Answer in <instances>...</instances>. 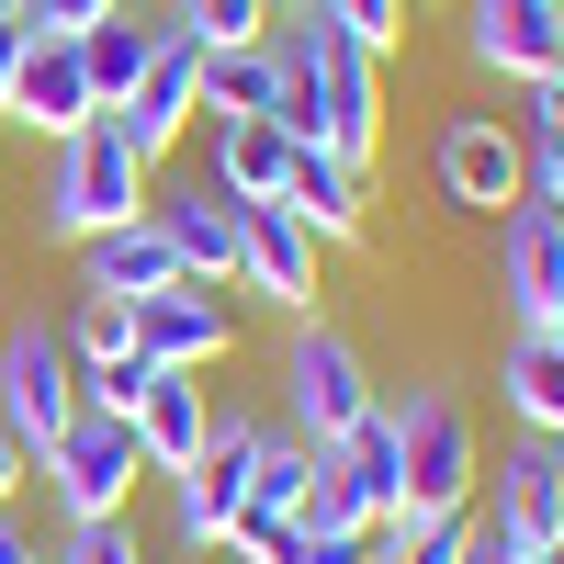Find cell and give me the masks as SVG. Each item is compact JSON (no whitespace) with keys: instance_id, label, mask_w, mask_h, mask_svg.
Wrapping results in <instances>:
<instances>
[{"instance_id":"13","label":"cell","mask_w":564,"mask_h":564,"mask_svg":"<svg viewBox=\"0 0 564 564\" xmlns=\"http://www.w3.org/2000/svg\"><path fill=\"white\" fill-rule=\"evenodd\" d=\"M12 124L34 135H79L102 124V102H90V68H79V34H23V68H12V102H0Z\"/></svg>"},{"instance_id":"17","label":"cell","mask_w":564,"mask_h":564,"mask_svg":"<svg viewBox=\"0 0 564 564\" xmlns=\"http://www.w3.org/2000/svg\"><path fill=\"white\" fill-rule=\"evenodd\" d=\"M497 395L531 441H564V327H520L497 350Z\"/></svg>"},{"instance_id":"41","label":"cell","mask_w":564,"mask_h":564,"mask_svg":"<svg viewBox=\"0 0 564 564\" xmlns=\"http://www.w3.org/2000/svg\"><path fill=\"white\" fill-rule=\"evenodd\" d=\"M553 327H564V316H553Z\"/></svg>"},{"instance_id":"35","label":"cell","mask_w":564,"mask_h":564,"mask_svg":"<svg viewBox=\"0 0 564 564\" xmlns=\"http://www.w3.org/2000/svg\"><path fill=\"white\" fill-rule=\"evenodd\" d=\"M0 564H45V553L23 542V520H12V508H0Z\"/></svg>"},{"instance_id":"12","label":"cell","mask_w":564,"mask_h":564,"mask_svg":"<svg viewBox=\"0 0 564 564\" xmlns=\"http://www.w3.org/2000/svg\"><path fill=\"white\" fill-rule=\"evenodd\" d=\"M148 226L170 238L181 282H204V294H226V282H238V204H226L215 181H181V193H148Z\"/></svg>"},{"instance_id":"37","label":"cell","mask_w":564,"mask_h":564,"mask_svg":"<svg viewBox=\"0 0 564 564\" xmlns=\"http://www.w3.org/2000/svg\"><path fill=\"white\" fill-rule=\"evenodd\" d=\"M553 475H564V441H553Z\"/></svg>"},{"instance_id":"20","label":"cell","mask_w":564,"mask_h":564,"mask_svg":"<svg viewBox=\"0 0 564 564\" xmlns=\"http://www.w3.org/2000/svg\"><path fill=\"white\" fill-rule=\"evenodd\" d=\"M282 204L305 215V238L327 249V238H361V170L350 159H327V148H294V170H282Z\"/></svg>"},{"instance_id":"36","label":"cell","mask_w":564,"mask_h":564,"mask_svg":"<svg viewBox=\"0 0 564 564\" xmlns=\"http://www.w3.org/2000/svg\"><path fill=\"white\" fill-rule=\"evenodd\" d=\"M12 486H23V441L0 430V508H12Z\"/></svg>"},{"instance_id":"19","label":"cell","mask_w":564,"mask_h":564,"mask_svg":"<svg viewBox=\"0 0 564 564\" xmlns=\"http://www.w3.org/2000/svg\"><path fill=\"white\" fill-rule=\"evenodd\" d=\"M79 271H90V294H170L181 282V260H170V238L148 215H124V226H102V238H79Z\"/></svg>"},{"instance_id":"30","label":"cell","mask_w":564,"mask_h":564,"mask_svg":"<svg viewBox=\"0 0 564 564\" xmlns=\"http://www.w3.org/2000/svg\"><path fill=\"white\" fill-rule=\"evenodd\" d=\"M327 34H350L361 57H384V45H406V0H316Z\"/></svg>"},{"instance_id":"34","label":"cell","mask_w":564,"mask_h":564,"mask_svg":"<svg viewBox=\"0 0 564 564\" xmlns=\"http://www.w3.org/2000/svg\"><path fill=\"white\" fill-rule=\"evenodd\" d=\"M463 564H542V553H520V542H497V531H475V553Z\"/></svg>"},{"instance_id":"29","label":"cell","mask_w":564,"mask_h":564,"mask_svg":"<svg viewBox=\"0 0 564 564\" xmlns=\"http://www.w3.org/2000/svg\"><path fill=\"white\" fill-rule=\"evenodd\" d=\"M475 520H417V531H372V564H463Z\"/></svg>"},{"instance_id":"38","label":"cell","mask_w":564,"mask_h":564,"mask_svg":"<svg viewBox=\"0 0 564 564\" xmlns=\"http://www.w3.org/2000/svg\"><path fill=\"white\" fill-rule=\"evenodd\" d=\"M226 564H249V553H226Z\"/></svg>"},{"instance_id":"10","label":"cell","mask_w":564,"mask_h":564,"mask_svg":"<svg viewBox=\"0 0 564 564\" xmlns=\"http://www.w3.org/2000/svg\"><path fill=\"white\" fill-rule=\"evenodd\" d=\"M463 45H475V68L542 90V79H564V0H475Z\"/></svg>"},{"instance_id":"8","label":"cell","mask_w":564,"mask_h":564,"mask_svg":"<svg viewBox=\"0 0 564 564\" xmlns=\"http://www.w3.org/2000/svg\"><path fill=\"white\" fill-rule=\"evenodd\" d=\"M204 113V45H181V34H159V57H148V79L124 90V113H102V124H124V148L135 159H170L181 148V124Z\"/></svg>"},{"instance_id":"31","label":"cell","mask_w":564,"mask_h":564,"mask_svg":"<svg viewBox=\"0 0 564 564\" xmlns=\"http://www.w3.org/2000/svg\"><path fill=\"white\" fill-rule=\"evenodd\" d=\"M12 12H23L34 34H90L102 12H124V0H12Z\"/></svg>"},{"instance_id":"14","label":"cell","mask_w":564,"mask_h":564,"mask_svg":"<svg viewBox=\"0 0 564 564\" xmlns=\"http://www.w3.org/2000/svg\"><path fill=\"white\" fill-rule=\"evenodd\" d=\"M486 531L520 542V553H553V542H564V475H553V441H520V452L497 463V508H486Z\"/></svg>"},{"instance_id":"18","label":"cell","mask_w":564,"mask_h":564,"mask_svg":"<svg viewBox=\"0 0 564 564\" xmlns=\"http://www.w3.org/2000/svg\"><path fill=\"white\" fill-rule=\"evenodd\" d=\"M282 170H294V135L271 113H226L215 124V193L226 204H282Z\"/></svg>"},{"instance_id":"24","label":"cell","mask_w":564,"mask_h":564,"mask_svg":"<svg viewBox=\"0 0 564 564\" xmlns=\"http://www.w3.org/2000/svg\"><path fill=\"white\" fill-rule=\"evenodd\" d=\"M204 113H271V45H226V57H204Z\"/></svg>"},{"instance_id":"6","label":"cell","mask_w":564,"mask_h":564,"mask_svg":"<svg viewBox=\"0 0 564 564\" xmlns=\"http://www.w3.org/2000/svg\"><path fill=\"white\" fill-rule=\"evenodd\" d=\"M68 417H79V361H68V339H57V327H12V339H0V430H12L23 463H34Z\"/></svg>"},{"instance_id":"40","label":"cell","mask_w":564,"mask_h":564,"mask_svg":"<svg viewBox=\"0 0 564 564\" xmlns=\"http://www.w3.org/2000/svg\"><path fill=\"white\" fill-rule=\"evenodd\" d=\"M406 12H417V0H406Z\"/></svg>"},{"instance_id":"32","label":"cell","mask_w":564,"mask_h":564,"mask_svg":"<svg viewBox=\"0 0 564 564\" xmlns=\"http://www.w3.org/2000/svg\"><path fill=\"white\" fill-rule=\"evenodd\" d=\"M57 564H135V542L102 520V531H68V553H57Z\"/></svg>"},{"instance_id":"26","label":"cell","mask_w":564,"mask_h":564,"mask_svg":"<svg viewBox=\"0 0 564 564\" xmlns=\"http://www.w3.org/2000/svg\"><path fill=\"white\" fill-rule=\"evenodd\" d=\"M57 339H68L79 372H90V361H124V350H135V305H124V294H79V316L57 327Z\"/></svg>"},{"instance_id":"21","label":"cell","mask_w":564,"mask_h":564,"mask_svg":"<svg viewBox=\"0 0 564 564\" xmlns=\"http://www.w3.org/2000/svg\"><path fill=\"white\" fill-rule=\"evenodd\" d=\"M159 34H170V23H148V12H102V23L79 34V68H90V102H102V113H124V90L148 79Z\"/></svg>"},{"instance_id":"27","label":"cell","mask_w":564,"mask_h":564,"mask_svg":"<svg viewBox=\"0 0 564 564\" xmlns=\"http://www.w3.org/2000/svg\"><path fill=\"white\" fill-rule=\"evenodd\" d=\"M226 520H238V497H226L215 475H170V531L193 553H226Z\"/></svg>"},{"instance_id":"11","label":"cell","mask_w":564,"mask_h":564,"mask_svg":"<svg viewBox=\"0 0 564 564\" xmlns=\"http://www.w3.org/2000/svg\"><path fill=\"white\" fill-rule=\"evenodd\" d=\"M238 282L271 294L282 316H316V238L294 204H238Z\"/></svg>"},{"instance_id":"25","label":"cell","mask_w":564,"mask_h":564,"mask_svg":"<svg viewBox=\"0 0 564 564\" xmlns=\"http://www.w3.org/2000/svg\"><path fill=\"white\" fill-rule=\"evenodd\" d=\"M520 159H531V193L564 204V79L531 90V113H520Z\"/></svg>"},{"instance_id":"3","label":"cell","mask_w":564,"mask_h":564,"mask_svg":"<svg viewBox=\"0 0 564 564\" xmlns=\"http://www.w3.org/2000/svg\"><path fill=\"white\" fill-rule=\"evenodd\" d=\"M45 463V497H57V520L68 531H102V520H124V497H135V475H148V452H135V430L124 417H68L57 441L34 452Z\"/></svg>"},{"instance_id":"1","label":"cell","mask_w":564,"mask_h":564,"mask_svg":"<svg viewBox=\"0 0 564 564\" xmlns=\"http://www.w3.org/2000/svg\"><path fill=\"white\" fill-rule=\"evenodd\" d=\"M395 417V520L384 531H417V520H463L486 486V452H475V417H463L452 384H417Z\"/></svg>"},{"instance_id":"9","label":"cell","mask_w":564,"mask_h":564,"mask_svg":"<svg viewBox=\"0 0 564 564\" xmlns=\"http://www.w3.org/2000/svg\"><path fill=\"white\" fill-rule=\"evenodd\" d=\"M441 193L475 204V215H508V204L531 193L520 124H497V113H452V124H441Z\"/></svg>"},{"instance_id":"28","label":"cell","mask_w":564,"mask_h":564,"mask_svg":"<svg viewBox=\"0 0 564 564\" xmlns=\"http://www.w3.org/2000/svg\"><path fill=\"white\" fill-rule=\"evenodd\" d=\"M148 384H159V361H148V350H124V361H90V372H79V406L135 430V395H148Z\"/></svg>"},{"instance_id":"33","label":"cell","mask_w":564,"mask_h":564,"mask_svg":"<svg viewBox=\"0 0 564 564\" xmlns=\"http://www.w3.org/2000/svg\"><path fill=\"white\" fill-rule=\"evenodd\" d=\"M23 34H34V23L12 12V0H0V102H12V68H23Z\"/></svg>"},{"instance_id":"16","label":"cell","mask_w":564,"mask_h":564,"mask_svg":"<svg viewBox=\"0 0 564 564\" xmlns=\"http://www.w3.org/2000/svg\"><path fill=\"white\" fill-rule=\"evenodd\" d=\"M204 441H215V406L193 372H159L148 395H135V452H148V475H204Z\"/></svg>"},{"instance_id":"2","label":"cell","mask_w":564,"mask_h":564,"mask_svg":"<svg viewBox=\"0 0 564 564\" xmlns=\"http://www.w3.org/2000/svg\"><path fill=\"white\" fill-rule=\"evenodd\" d=\"M148 215V159L124 148V124H79L57 135V170H45V238H102V226Z\"/></svg>"},{"instance_id":"15","label":"cell","mask_w":564,"mask_h":564,"mask_svg":"<svg viewBox=\"0 0 564 564\" xmlns=\"http://www.w3.org/2000/svg\"><path fill=\"white\" fill-rule=\"evenodd\" d=\"M135 350H148L159 372H204L226 350V305L204 294V282H170V294H135Z\"/></svg>"},{"instance_id":"22","label":"cell","mask_w":564,"mask_h":564,"mask_svg":"<svg viewBox=\"0 0 564 564\" xmlns=\"http://www.w3.org/2000/svg\"><path fill=\"white\" fill-rule=\"evenodd\" d=\"M305 475H316L305 441H260L249 486H238V520H294V508H305Z\"/></svg>"},{"instance_id":"5","label":"cell","mask_w":564,"mask_h":564,"mask_svg":"<svg viewBox=\"0 0 564 564\" xmlns=\"http://www.w3.org/2000/svg\"><path fill=\"white\" fill-rule=\"evenodd\" d=\"M294 520H305V531H384V520H395V417H384V406H372L339 452H316Z\"/></svg>"},{"instance_id":"39","label":"cell","mask_w":564,"mask_h":564,"mask_svg":"<svg viewBox=\"0 0 564 564\" xmlns=\"http://www.w3.org/2000/svg\"><path fill=\"white\" fill-rule=\"evenodd\" d=\"M282 12H294V0H282Z\"/></svg>"},{"instance_id":"23","label":"cell","mask_w":564,"mask_h":564,"mask_svg":"<svg viewBox=\"0 0 564 564\" xmlns=\"http://www.w3.org/2000/svg\"><path fill=\"white\" fill-rule=\"evenodd\" d=\"M271 12H282V0H181L170 34H181V45H204V57H226V45H260Z\"/></svg>"},{"instance_id":"7","label":"cell","mask_w":564,"mask_h":564,"mask_svg":"<svg viewBox=\"0 0 564 564\" xmlns=\"http://www.w3.org/2000/svg\"><path fill=\"white\" fill-rule=\"evenodd\" d=\"M497 294H508L520 327H553L564 316V204L520 193V204L497 215Z\"/></svg>"},{"instance_id":"4","label":"cell","mask_w":564,"mask_h":564,"mask_svg":"<svg viewBox=\"0 0 564 564\" xmlns=\"http://www.w3.org/2000/svg\"><path fill=\"white\" fill-rule=\"evenodd\" d=\"M282 406H294V441L305 452H339L361 417H372V372L327 316H294V350H282Z\"/></svg>"}]
</instances>
